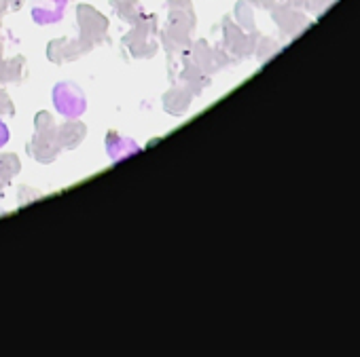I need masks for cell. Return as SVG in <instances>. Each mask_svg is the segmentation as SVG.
Masks as SVG:
<instances>
[{
  "label": "cell",
  "mask_w": 360,
  "mask_h": 357,
  "mask_svg": "<svg viewBox=\"0 0 360 357\" xmlns=\"http://www.w3.org/2000/svg\"><path fill=\"white\" fill-rule=\"evenodd\" d=\"M58 127L47 112L37 116V135L32 142V156L41 163H51L58 154Z\"/></svg>",
  "instance_id": "cell-1"
},
{
  "label": "cell",
  "mask_w": 360,
  "mask_h": 357,
  "mask_svg": "<svg viewBox=\"0 0 360 357\" xmlns=\"http://www.w3.org/2000/svg\"><path fill=\"white\" fill-rule=\"evenodd\" d=\"M53 104L56 110L66 119H77L85 112L87 100L85 93L75 83H60L53 89Z\"/></svg>",
  "instance_id": "cell-2"
},
{
  "label": "cell",
  "mask_w": 360,
  "mask_h": 357,
  "mask_svg": "<svg viewBox=\"0 0 360 357\" xmlns=\"http://www.w3.org/2000/svg\"><path fill=\"white\" fill-rule=\"evenodd\" d=\"M79 26H81V32H83V41L94 47L96 43L102 41L106 28H108V22L102 13H98L94 7H85L81 5L79 7Z\"/></svg>",
  "instance_id": "cell-3"
},
{
  "label": "cell",
  "mask_w": 360,
  "mask_h": 357,
  "mask_svg": "<svg viewBox=\"0 0 360 357\" xmlns=\"http://www.w3.org/2000/svg\"><path fill=\"white\" fill-rule=\"evenodd\" d=\"M125 45L136 58H150L155 53V45L150 43V26L138 24V28L125 36Z\"/></svg>",
  "instance_id": "cell-4"
},
{
  "label": "cell",
  "mask_w": 360,
  "mask_h": 357,
  "mask_svg": "<svg viewBox=\"0 0 360 357\" xmlns=\"http://www.w3.org/2000/svg\"><path fill=\"white\" fill-rule=\"evenodd\" d=\"M66 3H68V0H39V3L34 5V9H32L34 22L41 24V26L60 22L62 15H64Z\"/></svg>",
  "instance_id": "cell-5"
},
{
  "label": "cell",
  "mask_w": 360,
  "mask_h": 357,
  "mask_svg": "<svg viewBox=\"0 0 360 357\" xmlns=\"http://www.w3.org/2000/svg\"><path fill=\"white\" fill-rule=\"evenodd\" d=\"M91 47L81 39V41H56L49 45V60L51 62H66V60H75L79 58L81 53L89 51Z\"/></svg>",
  "instance_id": "cell-6"
},
{
  "label": "cell",
  "mask_w": 360,
  "mask_h": 357,
  "mask_svg": "<svg viewBox=\"0 0 360 357\" xmlns=\"http://www.w3.org/2000/svg\"><path fill=\"white\" fill-rule=\"evenodd\" d=\"M106 146H108V154L112 161H121V159H127L131 154H136L140 148L129 140V137H121L117 133H110L108 140H106Z\"/></svg>",
  "instance_id": "cell-7"
},
{
  "label": "cell",
  "mask_w": 360,
  "mask_h": 357,
  "mask_svg": "<svg viewBox=\"0 0 360 357\" xmlns=\"http://www.w3.org/2000/svg\"><path fill=\"white\" fill-rule=\"evenodd\" d=\"M165 110L172 112V114H183L189 106H191V91L189 87H176L172 89L167 95H165V102H163Z\"/></svg>",
  "instance_id": "cell-8"
},
{
  "label": "cell",
  "mask_w": 360,
  "mask_h": 357,
  "mask_svg": "<svg viewBox=\"0 0 360 357\" xmlns=\"http://www.w3.org/2000/svg\"><path fill=\"white\" fill-rule=\"evenodd\" d=\"M85 135V127L81 123H66L58 129V144L60 148H75Z\"/></svg>",
  "instance_id": "cell-9"
},
{
  "label": "cell",
  "mask_w": 360,
  "mask_h": 357,
  "mask_svg": "<svg viewBox=\"0 0 360 357\" xmlns=\"http://www.w3.org/2000/svg\"><path fill=\"white\" fill-rule=\"evenodd\" d=\"M115 11L119 13V18L127 20V22H136L140 20V7H138V0H110Z\"/></svg>",
  "instance_id": "cell-10"
},
{
  "label": "cell",
  "mask_w": 360,
  "mask_h": 357,
  "mask_svg": "<svg viewBox=\"0 0 360 357\" xmlns=\"http://www.w3.org/2000/svg\"><path fill=\"white\" fill-rule=\"evenodd\" d=\"M24 72V60L18 58L9 64H0V81H20Z\"/></svg>",
  "instance_id": "cell-11"
},
{
  "label": "cell",
  "mask_w": 360,
  "mask_h": 357,
  "mask_svg": "<svg viewBox=\"0 0 360 357\" xmlns=\"http://www.w3.org/2000/svg\"><path fill=\"white\" fill-rule=\"evenodd\" d=\"M5 112H13V106L7 97V93H3V89H0V114H5Z\"/></svg>",
  "instance_id": "cell-12"
},
{
  "label": "cell",
  "mask_w": 360,
  "mask_h": 357,
  "mask_svg": "<svg viewBox=\"0 0 360 357\" xmlns=\"http://www.w3.org/2000/svg\"><path fill=\"white\" fill-rule=\"evenodd\" d=\"M7 142H9V129L3 121H0V148H3Z\"/></svg>",
  "instance_id": "cell-13"
},
{
  "label": "cell",
  "mask_w": 360,
  "mask_h": 357,
  "mask_svg": "<svg viewBox=\"0 0 360 357\" xmlns=\"http://www.w3.org/2000/svg\"><path fill=\"white\" fill-rule=\"evenodd\" d=\"M5 3H7V0H0V11H3V9H5Z\"/></svg>",
  "instance_id": "cell-14"
}]
</instances>
